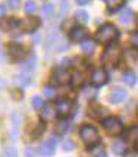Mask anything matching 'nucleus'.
Listing matches in <instances>:
<instances>
[{
    "label": "nucleus",
    "mask_w": 138,
    "mask_h": 157,
    "mask_svg": "<svg viewBox=\"0 0 138 157\" xmlns=\"http://www.w3.org/2000/svg\"><path fill=\"white\" fill-rule=\"evenodd\" d=\"M117 35H119V31L113 24H104L103 27L97 31L96 40L102 44H109V43L116 40Z\"/></svg>",
    "instance_id": "obj_1"
},
{
    "label": "nucleus",
    "mask_w": 138,
    "mask_h": 157,
    "mask_svg": "<svg viewBox=\"0 0 138 157\" xmlns=\"http://www.w3.org/2000/svg\"><path fill=\"white\" fill-rule=\"evenodd\" d=\"M121 56H122V50L117 44H110L109 47L104 50L103 55V63L109 68H113L116 66L119 60H121Z\"/></svg>",
    "instance_id": "obj_2"
},
{
    "label": "nucleus",
    "mask_w": 138,
    "mask_h": 157,
    "mask_svg": "<svg viewBox=\"0 0 138 157\" xmlns=\"http://www.w3.org/2000/svg\"><path fill=\"white\" fill-rule=\"evenodd\" d=\"M79 135H81V140L88 147H93V145L98 144V141H100L98 131L94 126H91V125H84L82 128H81V131H79Z\"/></svg>",
    "instance_id": "obj_3"
},
{
    "label": "nucleus",
    "mask_w": 138,
    "mask_h": 157,
    "mask_svg": "<svg viewBox=\"0 0 138 157\" xmlns=\"http://www.w3.org/2000/svg\"><path fill=\"white\" fill-rule=\"evenodd\" d=\"M104 129L107 131V134H110L113 137H117L124 132V125L117 117H107L103 122Z\"/></svg>",
    "instance_id": "obj_4"
},
{
    "label": "nucleus",
    "mask_w": 138,
    "mask_h": 157,
    "mask_svg": "<svg viewBox=\"0 0 138 157\" xmlns=\"http://www.w3.org/2000/svg\"><path fill=\"white\" fill-rule=\"evenodd\" d=\"M40 25V21L35 18H27V19H21L18 28L21 29L22 33H34L35 29Z\"/></svg>",
    "instance_id": "obj_5"
},
{
    "label": "nucleus",
    "mask_w": 138,
    "mask_h": 157,
    "mask_svg": "<svg viewBox=\"0 0 138 157\" xmlns=\"http://www.w3.org/2000/svg\"><path fill=\"white\" fill-rule=\"evenodd\" d=\"M53 79H55L57 84H60V85H65V84H68L71 79H72V76L69 74L68 69L65 68H56L53 71Z\"/></svg>",
    "instance_id": "obj_6"
},
{
    "label": "nucleus",
    "mask_w": 138,
    "mask_h": 157,
    "mask_svg": "<svg viewBox=\"0 0 138 157\" xmlns=\"http://www.w3.org/2000/svg\"><path fill=\"white\" fill-rule=\"evenodd\" d=\"M72 107H74V104L68 98H59L57 103H56V112L60 116H68L69 113L72 112Z\"/></svg>",
    "instance_id": "obj_7"
},
{
    "label": "nucleus",
    "mask_w": 138,
    "mask_h": 157,
    "mask_svg": "<svg viewBox=\"0 0 138 157\" xmlns=\"http://www.w3.org/2000/svg\"><path fill=\"white\" fill-rule=\"evenodd\" d=\"M9 55L12 56V59H15V60H21L25 56H28V48L21 46V44H12L9 47Z\"/></svg>",
    "instance_id": "obj_8"
},
{
    "label": "nucleus",
    "mask_w": 138,
    "mask_h": 157,
    "mask_svg": "<svg viewBox=\"0 0 138 157\" xmlns=\"http://www.w3.org/2000/svg\"><path fill=\"white\" fill-rule=\"evenodd\" d=\"M91 82L94 85H104L107 82V72L102 68H97L91 74Z\"/></svg>",
    "instance_id": "obj_9"
},
{
    "label": "nucleus",
    "mask_w": 138,
    "mask_h": 157,
    "mask_svg": "<svg viewBox=\"0 0 138 157\" xmlns=\"http://www.w3.org/2000/svg\"><path fill=\"white\" fill-rule=\"evenodd\" d=\"M55 148H56V141L55 138H50L47 141H44L40 147V153L41 156H52L55 153Z\"/></svg>",
    "instance_id": "obj_10"
},
{
    "label": "nucleus",
    "mask_w": 138,
    "mask_h": 157,
    "mask_svg": "<svg viewBox=\"0 0 138 157\" xmlns=\"http://www.w3.org/2000/svg\"><path fill=\"white\" fill-rule=\"evenodd\" d=\"M69 37H71L72 41H81V43H82V41L85 40V37H87V31L81 27H75V28L71 29Z\"/></svg>",
    "instance_id": "obj_11"
},
{
    "label": "nucleus",
    "mask_w": 138,
    "mask_h": 157,
    "mask_svg": "<svg viewBox=\"0 0 138 157\" xmlns=\"http://www.w3.org/2000/svg\"><path fill=\"white\" fill-rule=\"evenodd\" d=\"M109 98H110L112 103H121V101H124L125 98H126V91H125L124 88H115L110 93Z\"/></svg>",
    "instance_id": "obj_12"
},
{
    "label": "nucleus",
    "mask_w": 138,
    "mask_h": 157,
    "mask_svg": "<svg viewBox=\"0 0 138 157\" xmlns=\"http://www.w3.org/2000/svg\"><path fill=\"white\" fill-rule=\"evenodd\" d=\"M41 119L43 121H52V119H55V107L52 104H44L41 107Z\"/></svg>",
    "instance_id": "obj_13"
},
{
    "label": "nucleus",
    "mask_w": 138,
    "mask_h": 157,
    "mask_svg": "<svg viewBox=\"0 0 138 157\" xmlns=\"http://www.w3.org/2000/svg\"><path fill=\"white\" fill-rule=\"evenodd\" d=\"M18 25H19V21L13 19V18H7V19H3L0 22V28L5 31H12L15 28H18Z\"/></svg>",
    "instance_id": "obj_14"
},
{
    "label": "nucleus",
    "mask_w": 138,
    "mask_h": 157,
    "mask_svg": "<svg viewBox=\"0 0 138 157\" xmlns=\"http://www.w3.org/2000/svg\"><path fill=\"white\" fill-rule=\"evenodd\" d=\"M15 79H16V84H19V85H28L29 79H31V75H29L28 71H21L18 75L15 76Z\"/></svg>",
    "instance_id": "obj_15"
},
{
    "label": "nucleus",
    "mask_w": 138,
    "mask_h": 157,
    "mask_svg": "<svg viewBox=\"0 0 138 157\" xmlns=\"http://www.w3.org/2000/svg\"><path fill=\"white\" fill-rule=\"evenodd\" d=\"M119 19H121V22H122V24H126V25H128V24L134 19V12H132V9H129V7H125V10L121 13Z\"/></svg>",
    "instance_id": "obj_16"
},
{
    "label": "nucleus",
    "mask_w": 138,
    "mask_h": 157,
    "mask_svg": "<svg viewBox=\"0 0 138 157\" xmlns=\"http://www.w3.org/2000/svg\"><path fill=\"white\" fill-rule=\"evenodd\" d=\"M19 115H18V112H13V115H12V140L16 138L18 135V128H19Z\"/></svg>",
    "instance_id": "obj_17"
},
{
    "label": "nucleus",
    "mask_w": 138,
    "mask_h": 157,
    "mask_svg": "<svg viewBox=\"0 0 138 157\" xmlns=\"http://www.w3.org/2000/svg\"><path fill=\"white\" fill-rule=\"evenodd\" d=\"M122 78H124L125 84H128V85H131V87L137 84V75H135L132 71H126V72H124Z\"/></svg>",
    "instance_id": "obj_18"
},
{
    "label": "nucleus",
    "mask_w": 138,
    "mask_h": 157,
    "mask_svg": "<svg viewBox=\"0 0 138 157\" xmlns=\"http://www.w3.org/2000/svg\"><path fill=\"white\" fill-rule=\"evenodd\" d=\"M81 50H82L84 53H87V55L93 53V52L96 50V44H94V41L93 40H84L82 44H81Z\"/></svg>",
    "instance_id": "obj_19"
},
{
    "label": "nucleus",
    "mask_w": 138,
    "mask_h": 157,
    "mask_svg": "<svg viewBox=\"0 0 138 157\" xmlns=\"http://www.w3.org/2000/svg\"><path fill=\"white\" fill-rule=\"evenodd\" d=\"M125 148H126V145H125V141H122V140H116V141L113 143V145H112V150H113L115 154H122V153H125Z\"/></svg>",
    "instance_id": "obj_20"
},
{
    "label": "nucleus",
    "mask_w": 138,
    "mask_h": 157,
    "mask_svg": "<svg viewBox=\"0 0 138 157\" xmlns=\"http://www.w3.org/2000/svg\"><path fill=\"white\" fill-rule=\"evenodd\" d=\"M128 138L134 145H138V126H132L128 132Z\"/></svg>",
    "instance_id": "obj_21"
},
{
    "label": "nucleus",
    "mask_w": 138,
    "mask_h": 157,
    "mask_svg": "<svg viewBox=\"0 0 138 157\" xmlns=\"http://www.w3.org/2000/svg\"><path fill=\"white\" fill-rule=\"evenodd\" d=\"M75 19L79 22V24H87L88 22V13L85 12V10H78L75 13Z\"/></svg>",
    "instance_id": "obj_22"
},
{
    "label": "nucleus",
    "mask_w": 138,
    "mask_h": 157,
    "mask_svg": "<svg viewBox=\"0 0 138 157\" xmlns=\"http://www.w3.org/2000/svg\"><path fill=\"white\" fill-rule=\"evenodd\" d=\"M125 0H104V3L107 5L109 9H117V7H121L124 5Z\"/></svg>",
    "instance_id": "obj_23"
},
{
    "label": "nucleus",
    "mask_w": 138,
    "mask_h": 157,
    "mask_svg": "<svg viewBox=\"0 0 138 157\" xmlns=\"http://www.w3.org/2000/svg\"><path fill=\"white\" fill-rule=\"evenodd\" d=\"M53 10H55V6L52 5V3H46L44 6H43V16H50V15L53 13Z\"/></svg>",
    "instance_id": "obj_24"
},
{
    "label": "nucleus",
    "mask_w": 138,
    "mask_h": 157,
    "mask_svg": "<svg viewBox=\"0 0 138 157\" xmlns=\"http://www.w3.org/2000/svg\"><path fill=\"white\" fill-rule=\"evenodd\" d=\"M35 10H37V5H35L34 2H31V0L25 2V12L27 13H34Z\"/></svg>",
    "instance_id": "obj_25"
},
{
    "label": "nucleus",
    "mask_w": 138,
    "mask_h": 157,
    "mask_svg": "<svg viewBox=\"0 0 138 157\" xmlns=\"http://www.w3.org/2000/svg\"><path fill=\"white\" fill-rule=\"evenodd\" d=\"M31 103H33V106H34L35 109H41V107H43V100H41V97H38V96L33 97Z\"/></svg>",
    "instance_id": "obj_26"
},
{
    "label": "nucleus",
    "mask_w": 138,
    "mask_h": 157,
    "mask_svg": "<svg viewBox=\"0 0 138 157\" xmlns=\"http://www.w3.org/2000/svg\"><path fill=\"white\" fill-rule=\"evenodd\" d=\"M62 147H63V150H65V151H72V150H74V144H72V141H69V140L63 141Z\"/></svg>",
    "instance_id": "obj_27"
},
{
    "label": "nucleus",
    "mask_w": 138,
    "mask_h": 157,
    "mask_svg": "<svg viewBox=\"0 0 138 157\" xmlns=\"http://www.w3.org/2000/svg\"><path fill=\"white\" fill-rule=\"evenodd\" d=\"M44 96L48 97V98H52V97L55 96V90L52 88V87H46V88H44Z\"/></svg>",
    "instance_id": "obj_28"
},
{
    "label": "nucleus",
    "mask_w": 138,
    "mask_h": 157,
    "mask_svg": "<svg viewBox=\"0 0 138 157\" xmlns=\"http://www.w3.org/2000/svg\"><path fill=\"white\" fill-rule=\"evenodd\" d=\"M131 43L134 47H138V31H135V33L131 35Z\"/></svg>",
    "instance_id": "obj_29"
},
{
    "label": "nucleus",
    "mask_w": 138,
    "mask_h": 157,
    "mask_svg": "<svg viewBox=\"0 0 138 157\" xmlns=\"http://www.w3.org/2000/svg\"><path fill=\"white\" fill-rule=\"evenodd\" d=\"M19 5H21L19 0H9V6L12 9H19Z\"/></svg>",
    "instance_id": "obj_30"
},
{
    "label": "nucleus",
    "mask_w": 138,
    "mask_h": 157,
    "mask_svg": "<svg viewBox=\"0 0 138 157\" xmlns=\"http://www.w3.org/2000/svg\"><path fill=\"white\" fill-rule=\"evenodd\" d=\"M65 131H68V123L60 122L59 123V126H57V132H65Z\"/></svg>",
    "instance_id": "obj_31"
},
{
    "label": "nucleus",
    "mask_w": 138,
    "mask_h": 157,
    "mask_svg": "<svg viewBox=\"0 0 138 157\" xmlns=\"http://www.w3.org/2000/svg\"><path fill=\"white\" fill-rule=\"evenodd\" d=\"M25 154H27V157H34L35 156V150L33 148V147H27V148H25Z\"/></svg>",
    "instance_id": "obj_32"
},
{
    "label": "nucleus",
    "mask_w": 138,
    "mask_h": 157,
    "mask_svg": "<svg viewBox=\"0 0 138 157\" xmlns=\"http://www.w3.org/2000/svg\"><path fill=\"white\" fill-rule=\"evenodd\" d=\"M81 78H82V75H81V74H76L75 76H74V84H75V85H78V84H81V81H82V79H81Z\"/></svg>",
    "instance_id": "obj_33"
},
{
    "label": "nucleus",
    "mask_w": 138,
    "mask_h": 157,
    "mask_svg": "<svg viewBox=\"0 0 138 157\" xmlns=\"http://www.w3.org/2000/svg\"><path fill=\"white\" fill-rule=\"evenodd\" d=\"M7 157H18V154H16V150H15L13 147L7 150Z\"/></svg>",
    "instance_id": "obj_34"
},
{
    "label": "nucleus",
    "mask_w": 138,
    "mask_h": 157,
    "mask_svg": "<svg viewBox=\"0 0 138 157\" xmlns=\"http://www.w3.org/2000/svg\"><path fill=\"white\" fill-rule=\"evenodd\" d=\"M62 3V12H66L68 10V0H60Z\"/></svg>",
    "instance_id": "obj_35"
},
{
    "label": "nucleus",
    "mask_w": 138,
    "mask_h": 157,
    "mask_svg": "<svg viewBox=\"0 0 138 157\" xmlns=\"http://www.w3.org/2000/svg\"><path fill=\"white\" fill-rule=\"evenodd\" d=\"M91 0H76V3L79 5V6H84V5H88Z\"/></svg>",
    "instance_id": "obj_36"
},
{
    "label": "nucleus",
    "mask_w": 138,
    "mask_h": 157,
    "mask_svg": "<svg viewBox=\"0 0 138 157\" xmlns=\"http://www.w3.org/2000/svg\"><path fill=\"white\" fill-rule=\"evenodd\" d=\"M6 13V9H5V5H0V18Z\"/></svg>",
    "instance_id": "obj_37"
},
{
    "label": "nucleus",
    "mask_w": 138,
    "mask_h": 157,
    "mask_svg": "<svg viewBox=\"0 0 138 157\" xmlns=\"http://www.w3.org/2000/svg\"><path fill=\"white\" fill-rule=\"evenodd\" d=\"M96 157H107V156H106V153H100V154H97Z\"/></svg>",
    "instance_id": "obj_38"
},
{
    "label": "nucleus",
    "mask_w": 138,
    "mask_h": 157,
    "mask_svg": "<svg viewBox=\"0 0 138 157\" xmlns=\"http://www.w3.org/2000/svg\"><path fill=\"white\" fill-rule=\"evenodd\" d=\"M3 87H5V82H3V81H0V88H3Z\"/></svg>",
    "instance_id": "obj_39"
}]
</instances>
